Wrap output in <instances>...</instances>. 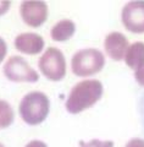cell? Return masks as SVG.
I'll list each match as a JSON object with an SVG mask.
<instances>
[{
	"mask_svg": "<svg viewBox=\"0 0 144 147\" xmlns=\"http://www.w3.org/2000/svg\"><path fill=\"white\" fill-rule=\"evenodd\" d=\"M103 96V85L98 80H83L72 87L66 100V110L78 114L93 107Z\"/></svg>",
	"mask_w": 144,
	"mask_h": 147,
	"instance_id": "6da1fadb",
	"label": "cell"
},
{
	"mask_svg": "<svg viewBox=\"0 0 144 147\" xmlns=\"http://www.w3.org/2000/svg\"><path fill=\"white\" fill-rule=\"evenodd\" d=\"M50 102L43 92H29L22 98L20 103V115L28 125H38L49 114Z\"/></svg>",
	"mask_w": 144,
	"mask_h": 147,
	"instance_id": "7a4b0ae2",
	"label": "cell"
},
{
	"mask_svg": "<svg viewBox=\"0 0 144 147\" xmlns=\"http://www.w3.org/2000/svg\"><path fill=\"white\" fill-rule=\"evenodd\" d=\"M105 65L104 54L98 49H81L71 59V70L76 76H92L101 71Z\"/></svg>",
	"mask_w": 144,
	"mask_h": 147,
	"instance_id": "3957f363",
	"label": "cell"
},
{
	"mask_svg": "<svg viewBox=\"0 0 144 147\" xmlns=\"http://www.w3.org/2000/svg\"><path fill=\"white\" fill-rule=\"evenodd\" d=\"M39 69L46 79L60 81L66 75V60L62 52L58 48H48L39 59Z\"/></svg>",
	"mask_w": 144,
	"mask_h": 147,
	"instance_id": "277c9868",
	"label": "cell"
},
{
	"mask_svg": "<svg viewBox=\"0 0 144 147\" xmlns=\"http://www.w3.org/2000/svg\"><path fill=\"white\" fill-rule=\"evenodd\" d=\"M3 71L9 80L15 82H37L39 80L37 71L33 70L29 64L18 55H13L7 59Z\"/></svg>",
	"mask_w": 144,
	"mask_h": 147,
	"instance_id": "5b68a950",
	"label": "cell"
},
{
	"mask_svg": "<svg viewBox=\"0 0 144 147\" xmlns=\"http://www.w3.org/2000/svg\"><path fill=\"white\" fill-rule=\"evenodd\" d=\"M121 20L126 30L133 33H144V1H129L123 6Z\"/></svg>",
	"mask_w": 144,
	"mask_h": 147,
	"instance_id": "8992f818",
	"label": "cell"
},
{
	"mask_svg": "<svg viewBox=\"0 0 144 147\" xmlns=\"http://www.w3.org/2000/svg\"><path fill=\"white\" fill-rule=\"evenodd\" d=\"M20 12L26 25L31 27H39L46 21L48 6L40 0H26L21 4Z\"/></svg>",
	"mask_w": 144,
	"mask_h": 147,
	"instance_id": "52a82bcc",
	"label": "cell"
},
{
	"mask_svg": "<svg viewBox=\"0 0 144 147\" xmlns=\"http://www.w3.org/2000/svg\"><path fill=\"white\" fill-rule=\"evenodd\" d=\"M105 52L113 60L120 61L123 60L126 53L129 48L128 40L122 33L120 32H111L105 37L104 40Z\"/></svg>",
	"mask_w": 144,
	"mask_h": 147,
	"instance_id": "ba28073f",
	"label": "cell"
},
{
	"mask_svg": "<svg viewBox=\"0 0 144 147\" xmlns=\"http://www.w3.org/2000/svg\"><path fill=\"white\" fill-rule=\"evenodd\" d=\"M15 47L21 53L34 55L40 53L44 48V39L43 37L35 33H21L15 38Z\"/></svg>",
	"mask_w": 144,
	"mask_h": 147,
	"instance_id": "9c48e42d",
	"label": "cell"
},
{
	"mask_svg": "<svg viewBox=\"0 0 144 147\" xmlns=\"http://www.w3.org/2000/svg\"><path fill=\"white\" fill-rule=\"evenodd\" d=\"M127 66L132 70H139L144 66V43L136 42L129 45V48L125 57Z\"/></svg>",
	"mask_w": 144,
	"mask_h": 147,
	"instance_id": "30bf717a",
	"label": "cell"
},
{
	"mask_svg": "<svg viewBox=\"0 0 144 147\" xmlns=\"http://www.w3.org/2000/svg\"><path fill=\"white\" fill-rule=\"evenodd\" d=\"M75 31H76L75 22L71 20H61L53 26L52 31H50V36H52L53 40L64 42V40L71 38L73 33H75Z\"/></svg>",
	"mask_w": 144,
	"mask_h": 147,
	"instance_id": "8fae6325",
	"label": "cell"
},
{
	"mask_svg": "<svg viewBox=\"0 0 144 147\" xmlns=\"http://www.w3.org/2000/svg\"><path fill=\"white\" fill-rule=\"evenodd\" d=\"M13 121V110L6 100L0 99V129L10 126Z\"/></svg>",
	"mask_w": 144,
	"mask_h": 147,
	"instance_id": "7c38bea8",
	"label": "cell"
},
{
	"mask_svg": "<svg viewBox=\"0 0 144 147\" xmlns=\"http://www.w3.org/2000/svg\"><path fill=\"white\" fill-rule=\"evenodd\" d=\"M81 147H114L113 141H100V140H92L89 142H82Z\"/></svg>",
	"mask_w": 144,
	"mask_h": 147,
	"instance_id": "4fadbf2b",
	"label": "cell"
},
{
	"mask_svg": "<svg viewBox=\"0 0 144 147\" xmlns=\"http://www.w3.org/2000/svg\"><path fill=\"white\" fill-rule=\"evenodd\" d=\"M125 147H144V140L136 137V139L129 140Z\"/></svg>",
	"mask_w": 144,
	"mask_h": 147,
	"instance_id": "5bb4252c",
	"label": "cell"
},
{
	"mask_svg": "<svg viewBox=\"0 0 144 147\" xmlns=\"http://www.w3.org/2000/svg\"><path fill=\"white\" fill-rule=\"evenodd\" d=\"M134 77H136V80H137L138 84L144 87V66L136 71V74H134Z\"/></svg>",
	"mask_w": 144,
	"mask_h": 147,
	"instance_id": "9a60e30c",
	"label": "cell"
},
{
	"mask_svg": "<svg viewBox=\"0 0 144 147\" xmlns=\"http://www.w3.org/2000/svg\"><path fill=\"white\" fill-rule=\"evenodd\" d=\"M6 52H7V45L5 43V40L3 38H0V63L4 60V58H5V55H6Z\"/></svg>",
	"mask_w": 144,
	"mask_h": 147,
	"instance_id": "2e32d148",
	"label": "cell"
},
{
	"mask_svg": "<svg viewBox=\"0 0 144 147\" xmlns=\"http://www.w3.org/2000/svg\"><path fill=\"white\" fill-rule=\"evenodd\" d=\"M10 1L9 0H0V15H4L10 7Z\"/></svg>",
	"mask_w": 144,
	"mask_h": 147,
	"instance_id": "e0dca14e",
	"label": "cell"
},
{
	"mask_svg": "<svg viewBox=\"0 0 144 147\" xmlns=\"http://www.w3.org/2000/svg\"><path fill=\"white\" fill-rule=\"evenodd\" d=\"M25 147H48L43 141H39V140H33L31 141L29 144H27Z\"/></svg>",
	"mask_w": 144,
	"mask_h": 147,
	"instance_id": "ac0fdd59",
	"label": "cell"
},
{
	"mask_svg": "<svg viewBox=\"0 0 144 147\" xmlns=\"http://www.w3.org/2000/svg\"><path fill=\"white\" fill-rule=\"evenodd\" d=\"M0 147H5V146H4V145H1V144H0Z\"/></svg>",
	"mask_w": 144,
	"mask_h": 147,
	"instance_id": "d6986e66",
	"label": "cell"
}]
</instances>
